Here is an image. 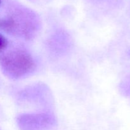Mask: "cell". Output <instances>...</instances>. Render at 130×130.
<instances>
[{
  "label": "cell",
  "mask_w": 130,
  "mask_h": 130,
  "mask_svg": "<svg viewBox=\"0 0 130 130\" xmlns=\"http://www.w3.org/2000/svg\"><path fill=\"white\" fill-rule=\"evenodd\" d=\"M8 41L7 39L0 33V51L6 49V47L8 46Z\"/></svg>",
  "instance_id": "6da1fadb"
},
{
  "label": "cell",
  "mask_w": 130,
  "mask_h": 130,
  "mask_svg": "<svg viewBox=\"0 0 130 130\" xmlns=\"http://www.w3.org/2000/svg\"><path fill=\"white\" fill-rule=\"evenodd\" d=\"M1 0H0V5H1Z\"/></svg>",
  "instance_id": "7a4b0ae2"
}]
</instances>
